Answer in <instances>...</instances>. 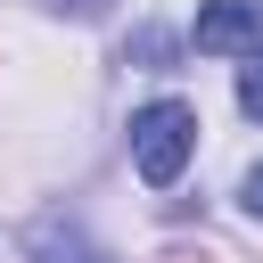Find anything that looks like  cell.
<instances>
[{"mask_svg":"<svg viewBox=\"0 0 263 263\" xmlns=\"http://www.w3.org/2000/svg\"><path fill=\"white\" fill-rule=\"evenodd\" d=\"M25 255H33V263H115L107 247H90V238H82V222H33Z\"/></svg>","mask_w":263,"mask_h":263,"instance_id":"3","label":"cell"},{"mask_svg":"<svg viewBox=\"0 0 263 263\" xmlns=\"http://www.w3.org/2000/svg\"><path fill=\"white\" fill-rule=\"evenodd\" d=\"M66 16H107V0H58Z\"/></svg>","mask_w":263,"mask_h":263,"instance_id":"6","label":"cell"},{"mask_svg":"<svg viewBox=\"0 0 263 263\" xmlns=\"http://www.w3.org/2000/svg\"><path fill=\"white\" fill-rule=\"evenodd\" d=\"M238 205H247V214H255V222H263V164H255V173H247V181H238Z\"/></svg>","mask_w":263,"mask_h":263,"instance_id":"5","label":"cell"},{"mask_svg":"<svg viewBox=\"0 0 263 263\" xmlns=\"http://www.w3.org/2000/svg\"><path fill=\"white\" fill-rule=\"evenodd\" d=\"M238 107H247V115H255V123H263V58H255V66H247V74H238Z\"/></svg>","mask_w":263,"mask_h":263,"instance_id":"4","label":"cell"},{"mask_svg":"<svg viewBox=\"0 0 263 263\" xmlns=\"http://www.w3.org/2000/svg\"><path fill=\"white\" fill-rule=\"evenodd\" d=\"M197 49H214V58H263V0H205L197 8Z\"/></svg>","mask_w":263,"mask_h":263,"instance_id":"2","label":"cell"},{"mask_svg":"<svg viewBox=\"0 0 263 263\" xmlns=\"http://www.w3.org/2000/svg\"><path fill=\"white\" fill-rule=\"evenodd\" d=\"M189 148H197V115H189L181 99H148V107L132 115V164H140L148 189H173L181 164H189Z\"/></svg>","mask_w":263,"mask_h":263,"instance_id":"1","label":"cell"}]
</instances>
